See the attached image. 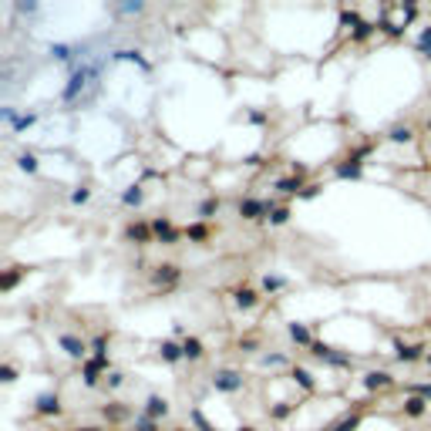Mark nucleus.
Instances as JSON below:
<instances>
[{"mask_svg":"<svg viewBox=\"0 0 431 431\" xmlns=\"http://www.w3.org/2000/svg\"><path fill=\"white\" fill-rule=\"evenodd\" d=\"M212 388L216 391H222V394H236V391H243L246 388V377L239 374V371H216L212 374Z\"/></svg>","mask_w":431,"mask_h":431,"instance_id":"nucleus-1","label":"nucleus"},{"mask_svg":"<svg viewBox=\"0 0 431 431\" xmlns=\"http://www.w3.org/2000/svg\"><path fill=\"white\" fill-rule=\"evenodd\" d=\"M310 354H313L317 360L334 364V367H354V354H341V350H334L330 344H313V347H310Z\"/></svg>","mask_w":431,"mask_h":431,"instance_id":"nucleus-2","label":"nucleus"},{"mask_svg":"<svg viewBox=\"0 0 431 431\" xmlns=\"http://www.w3.org/2000/svg\"><path fill=\"white\" fill-rule=\"evenodd\" d=\"M239 216L243 219H269V212L277 209L273 202H266V199H239Z\"/></svg>","mask_w":431,"mask_h":431,"instance_id":"nucleus-3","label":"nucleus"},{"mask_svg":"<svg viewBox=\"0 0 431 431\" xmlns=\"http://www.w3.org/2000/svg\"><path fill=\"white\" fill-rule=\"evenodd\" d=\"M101 371H111V360L108 357H91L88 364L81 367V377H84V388H98V384H101Z\"/></svg>","mask_w":431,"mask_h":431,"instance_id":"nucleus-4","label":"nucleus"},{"mask_svg":"<svg viewBox=\"0 0 431 431\" xmlns=\"http://www.w3.org/2000/svg\"><path fill=\"white\" fill-rule=\"evenodd\" d=\"M152 233H155V239H158L162 246H175V243H179V229L172 226L165 216H155V219H152Z\"/></svg>","mask_w":431,"mask_h":431,"instance_id":"nucleus-5","label":"nucleus"},{"mask_svg":"<svg viewBox=\"0 0 431 431\" xmlns=\"http://www.w3.org/2000/svg\"><path fill=\"white\" fill-rule=\"evenodd\" d=\"M34 411L44 418H57L61 411H64V404H61V398L57 394H37V401H34Z\"/></svg>","mask_w":431,"mask_h":431,"instance_id":"nucleus-6","label":"nucleus"},{"mask_svg":"<svg viewBox=\"0 0 431 431\" xmlns=\"http://www.w3.org/2000/svg\"><path fill=\"white\" fill-rule=\"evenodd\" d=\"M57 344H61V350H64L67 357H74V360H81L84 354H88V344L81 341V337H71V334H61L57 337Z\"/></svg>","mask_w":431,"mask_h":431,"instance_id":"nucleus-7","label":"nucleus"},{"mask_svg":"<svg viewBox=\"0 0 431 431\" xmlns=\"http://www.w3.org/2000/svg\"><path fill=\"white\" fill-rule=\"evenodd\" d=\"M175 280H179V266H175V263H162V266H155V273H152L155 286H172Z\"/></svg>","mask_w":431,"mask_h":431,"instance_id":"nucleus-8","label":"nucleus"},{"mask_svg":"<svg viewBox=\"0 0 431 431\" xmlns=\"http://www.w3.org/2000/svg\"><path fill=\"white\" fill-rule=\"evenodd\" d=\"M142 415H148V418H155V421H158V418H165V415H169V401H165L162 394H148L145 411H142Z\"/></svg>","mask_w":431,"mask_h":431,"instance_id":"nucleus-9","label":"nucleus"},{"mask_svg":"<svg viewBox=\"0 0 431 431\" xmlns=\"http://www.w3.org/2000/svg\"><path fill=\"white\" fill-rule=\"evenodd\" d=\"M158 357H162L165 364H179V360H186V354H182V344L162 341V344H158Z\"/></svg>","mask_w":431,"mask_h":431,"instance_id":"nucleus-10","label":"nucleus"},{"mask_svg":"<svg viewBox=\"0 0 431 431\" xmlns=\"http://www.w3.org/2000/svg\"><path fill=\"white\" fill-rule=\"evenodd\" d=\"M125 236L131 239V243H152V222H131L128 229H125Z\"/></svg>","mask_w":431,"mask_h":431,"instance_id":"nucleus-11","label":"nucleus"},{"mask_svg":"<svg viewBox=\"0 0 431 431\" xmlns=\"http://www.w3.org/2000/svg\"><path fill=\"white\" fill-rule=\"evenodd\" d=\"M394 384V377L388 374V371H367L364 374V388L367 391H381V388H391Z\"/></svg>","mask_w":431,"mask_h":431,"instance_id":"nucleus-12","label":"nucleus"},{"mask_svg":"<svg viewBox=\"0 0 431 431\" xmlns=\"http://www.w3.org/2000/svg\"><path fill=\"white\" fill-rule=\"evenodd\" d=\"M273 189H277V192H283V195H300L307 186H303L300 175H290V179H277V182H273Z\"/></svg>","mask_w":431,"mask_h":431,"instance_id":"nucleus-13","label":"nucleus"},{"mask_svg":"<svg viewBox=\"0 0 431 431\" xmlns=\"http://www.w3.org/2000/svg\"><path fill=\"white\" fill-rule=\"evenodd\" d=\"M233 303H236L239 310H253L260 303V297H256V290H249V286H239V290L233 293Z\"/></svg>","mask_w":431,"mask_h":431,"instance_id":"nucleus-14","label":"nucleus"},{"mask_svg":"<svg viewBox=\"0 0 431 431\" xmlns=\"http://www.w3.org/2000/svg\"><path fill=\"white\" fill-rule=\"evenodd\" d=\"M290 377H293V384H300L307 394H313V391H317V381H313V374H310L307 367H293Z\"/></svg>","mask_w":431,"mask_h":431,"instance_id":"nucleus-15","label":"nucleus"},{"mask_svg":"<svg viewBox=\"0 0 431 431\" xmlns=\"http://www.w3.org/2000/svg\"><path fill=\"white\" fill-rule=\"evenodd\" d=\"M182 354H186V360H202L206 357V347L199 337H186L182 341Z\"/></svg>","mask_w":431,"mask_h":431,"instance_id":"nucleus-16","label":"nucleus"},{"mask_svg":"<svg viewBox=\"0 0 431 431\" xmlns=\"http://www.w3.org/2000/svg\"><path fill=\"white\" fill-rule=\"evenodd\" d=\"M286 334H290L293 344H300V347H313V337H310V330L303 324H290V327H286Z\"/></svg>","mask_w":431,"mask_h":431,"instance_id":"nucleus-17","label":"nucleus"},{"mask_svg":"<svg viewBox=\"0 0 431 431\" xmlns=\"http://www.w3.org/2000/svg\"><path fill=\"white\" fill-rule=\"evenodd\" d=\"M394 357L401 360V364H411V360H418L421 357V347H407V344H394Z\"/></svg>","mask_w":431,"mask_h":431,"instance_id":"nucleus-18","label":"nucleus"},{"mask_svg":"<svg viewBox=\"0 0 431 431\" xmlns=\"http://www.w3.org/2000/svg\"><path fill=\"white\" fill-rule=\"evenodd\" d=\"M424 411H428V401H424V398H418V394L404 401V415H407V418H421Z\"/></svg>","mask_w":431,"mask_h":431,"instance_id":"nucleus-19","label":"nucleus"},{"mask_svg":"<svg viewBox=\"0 0 431 431\" xmlns=\"http://www.w3.org/2000/svg\"><path fill=\"white\" fill-rule=\"evenodd\" d=\"M115 61H135L142 71H152V64H148V61L139 54V51H115Z\"/></svg>","mask_w":431,"mask_h":431,"instance_id":"nucleus-20","label":"nucleus"},{"mask_svg":"<svg viewBox=\"0 0 431 431\" xmlns=\"http://www.w3.org/2000/svg\"><path fill=\"white\" fill-rule=\"evenodd\" d=\"M219 195H209V199H202V202H199V216H202V219H212V216H216V212H219Z\"/></svg>","mask_w":431,"mask_h":431,"instance_id":"nucleus-21","label":"nucleus"},{"mask_svg":"<svg viewBox=\"0 0 431 431\" xmlns=\"http://www.w3.org/2000/svg\"><path fill=\"white\" fill-rule=\"evenodd\" d=\"M293 411H297V404H290V401H280V404L269 407V418H273V421H286Z\"/></svg>","mask_w":431,"mask_h":431,"instance_id":"nucleus-22","label":"nucleus"},{"mask_svg":"<svg viewBox=\"0 0 431 431\" xmlns=\"http://www.w3.org/2000/svg\"><path fill=\"white\" fill-rule=\"evenodd\" d=\"M17 169L27 172V175H34V172H37V155H34V152H20V155H17Z\"/></svg>","mask_w":431,"mask_h":431,"instance_id":"nucleus-23","label":"nucleus"},{"mask_svg":"<svg viewBox=\"0 0 431 431\" xmlns=\"http://www.w3.org/2000/svg\"><path fill=\"white\" fill-rule=\"evenodd\" d=\"M360 172H364V169H360V162H350V158L337 165V175H341V179H360Z\"/></svg>","mask_w":431,"mask_h":431,"instance_id":"nucleus-24","label":"nucleus"},{"mask_svg":"<svg viewBox=\"0 0 431 431\" xmlns=\"http://www.w3.org/2000/svg\"><path fill=\"white\" fill-rule=\"evenodd\" d=\"M24 277V266H14V269H7L4 277H0V290H14L17 286V280Z\"/></svg>","mask_w":431,"mask_h":431,"instance_id":"nucleus-25","label":"nucleus"},{"mask_svg":"<svg viewBox=\"0 0 431 431\" xmlns=\"http://www.w3.org/2000/svg\"><path fill=\"white\" fill-rule=\"evenodd\" d=\"M125 415H128V411H125L118 401H115V404H105V407H101V418H105V421H122Z\"/></svg>","mask_w":431,"mask_h":431,"instance_id":"nucleus-26","label":"nucleus"},{"mask_svg":"<svg viewBox=\"0 0 431 431\" xmlns=\"http://www.w3.org/2000/svg\"><path fill=\"white\" fill-rule=\"evenodd\" d=\"M186 236L192 239V243H202V239H209V226H206V222H192V226L186 229Z\"/></svg>","mask_w":431,"mask_h":431,"instance_id":"nucleus-27","label":"nucleus"},{"mask_svg":"<svg viewBox=\"0 0 431 431\" xmlns=\"http://www.w3.org/2000/svg\"><path fill=\"white\" fill-rule=\"evenodd\" d=\"M142 199H145V192H142V186H128V189H125V192H122V202H125V206H139Z\"/></svg>","mask_w":431,"mask_h":431,"instance_id":"nucleus-28","label":"nucleus"},{"mask_svg":"<svg viewBox=\"0 0 431 431\" xmlns=\"http://www.w3.org/2000/svg\"><path fill=\"white\" fill-rule=\"evenodd\" d=\"M286 286V277H277V273H266L263 277V290L266 293H277V290H283Z\"/></svg>","mask_w":431,"mask_h":431,"instance_id":"nucleus-29","label":"nucleus"},{"mask_svg":"<svg viewBox=\"0 0 431 431\" xmlns=\"http://www.w3.org/2000/svg\"><path fill=\"white\" fill-rule=\"evenodd\" d=\"M131 431H158V421L148 415H139L135 421H131Z\"/></svg>","mask_w":431,"mask_h":431,"instance_id":"nucleus-30","label":"nucleus"},{"mask_svg":"<svg viewBox=\"0 0 431 431\" xmlns=\"http://www.w3.org/2000/svg\"><path fill=\"white\" fill-rule=\"evenodd\" d=\"M374 31H377V24H367V20H357V24H354V41H367V37H371Z\"/></svg>","mask_w":431,"mask_h":431,"instance_id":"nucleus-31","label":"nucleus"},{"mask_svg":"<svg viewBox=\"0 0 431 431\" xmlns=\"http://www.w3.org/2000/svg\"><path fill=\"white\" fill-rule=\"evenodd\" d=\"M388 139H391V142H398V145H401V142H411V139H415V131L407 128V125H404V128L398 125V128H391V131H388Z\"/></svg>","mask_w":431,"mask_h":431,"instance_id":"nucleus-32","label":"nucleus"},{"mask_svg":"<svg viewBox=\"0 0 431 431\" xmlns=\"http://www.w3.org/2000/svg\"><path fill=\"white\" fill-rule=\"evenodd\" d=\"M283 222H290V209H286V206H277V209L269 212V226H283Z\"/></svg>","mask_w":431,"mask_h":431,"instance_id":"nucleus-33","label":"nucleus"},{"mask_svg":"<svg viewBox=\"0 0 431 431\" xmlns=\"http://www.w3.org/2000/svg\"><path fill=\"white\" fill-rule=\"evenodd\" d=\"M418 54H424V57H431V24L421 31V37H418Z\"/></svg>","mask_w":431,"mask_h":431,"instance_id":"nucleus-34","label":"nucleus"},{"mask_svg":"<svg viewBox=\"0 0 431 431\" xmlns=\"http://www.w3.org/2000/svg\"><path fill=\"white\" fill-rule=\"evenodd\" d=\"M357 424H360V415H347L344 421L334 424V431H357Z\"/></svg>","mask_w":431,"mask_h":431,"instance_id":"nucleus-35","label":"nucleus"},{"mask_svg":"<svg viewBox=\"0 0 431 431\" xmlns=\"http://www.w3.org/2000/svg\"><path fill=\"white\" fill-rule=\"evenodd\" d=\"M189 418H192V421H195V428H199V431H216V428H212L209 421H206V415H202V411H199V407H192V411H189Z\"/></svg>","mask_w":431,"mask_h":431,"instance_id":"nucleus-36","label":"nucleus"},{"mask_svg":"<svg viewBox=\"0 0 431 431\" xmlns=\"http://www.w3.org/2000/svg\"><path fill=\"white\" fill-rule=\"evenodd\" d=\"M105 347H108V337H105V334H98L95 341H91V350H95V357H108V350H105Z\"/></svg>","mask_w":431,"mask_h":431,"instance_id":"nucleus-37","label":"nucleus"},{"mask_svg":"<svg viewBox=\"0 0 431 431\" xmlns=\"http://www.w3.org/2000/svg\"><path fill=\"white\" fill-rule=\"evenodd\" d=\"M88 199H91V189H88V186H81V189H74V192H71V202H74V206L88 202Z\"/></svg>","mask_w":431,"mask_h":431,"instance_id":"nucleus-38","label":"nucleus"},{"mask_svg":"<svg viewBox=\"0 0 431 431\" xmlns=\"http://www.w3.org/2000/svg\"><path fill=\"white\" fill-rule=\"evenodd\" d=\"M105 384H108V388H122V384H125V374H122V371H108V374H105Z\"/></svg>","mask_w":431,"mask_h":431,"instance_id":"nucleus-39","label":"nucleus"},{"mask_svg":"<svg viewBox=\"0 0 431 431\" xmlns=\"http://www.w3.org/2000/svg\"><path fill=\"white\" fill-rule=\"evenodd\" d=\"M34 122H37V115H20V118L14 122V131H24V128H31Z\"/></svg>","mask_w":431,"mask_h":431,"instance_id":"nucleus-40","label":"nucleus"},{"mask_svg":"<svg viewBox=\"0 0 431 431\" xmlns=\"http://www.w3.org/2000/svg\"><path fill=\"white\" fill-rule=\"evenodd\" d=\"M407 391H415L418 398H424V401H431V384H407Z\"/></svg>","mask_w":431,"mask_h":431,"instance_id":"nucleus-41","label":"nucleus"},{"mask_svg":"<svg viewBox=\"0 0 431 431\" xmlns=\"http://www.w3.org/2000/svg\"><path fill=\"white\" fill-rule=\"evenodd\" d=\"M263 364H266V367H283L286 357H283V354H266V357H263Z\"/></svg>","mask_w":431,"mask_h":431,"instance_id":"nucleus-42","label":"nucleus"},{"mask_svg":"<svg viewBox=\"0 0 431 431\" xmlns=\"http://www.w3.org/2000/svg\"><path fill=\"white\" fill-rule=\"evenodd\" d=\"M0 381H4V384H14V381H17V371H14L10 364H4V371H0Z\"/></svg>","mask_w":431,"mask_h":431,"instance_id":"nucleus-43","label":"nucleus"},{"mask_svg":"<svg viewBox=\"0 0 431 431\" xmlns=\"http://www.w3.org/2000/svg\"><path fill=\"white\" fill-rule=\"evenodd\" d=\"M122 14H142L145 10V4H125V7H118Z\"/></svg>","mask_w":431,"mask_h":431,"instance_id":"nucleus-44","label":"nucleus"},{"mask_svg":"<svg viewBox=\"0 0 431 431\" xmlns=\"http://www.w3.org/2000/svg\"><path fill=\"white\" fill-rule=\"evenodd\" d=\"M17 10H20V14H37V4L27 0V4H17Z\"/></svg>","mask_w":431,"mask_h":431,"instance_id":"nucleus-45","label":"nucleus"},{"mask_svg":"<svg viewBox=\"0 0 431 431\" xmlns=\"http://www.w3.org/2000/svg\"><path fill=\"white\" fill-rule=\"evenodd\" d=\"M249 122L253 125H263V122H266V111H249Z\"/></svg>","mask_w":431,"mask_h":431,"instance_id":"nucleus-46","label":"nucleus"},{"mask_svg":"<svg viewBox=\"0 0 431 431\" xmlns=\"http://www.w3.org/2000/svg\"><path fill=\"white\" fill-rule=\"evenodd\" d=\"M317 192H320V186H307V189H303L300 195H303V199H313V195H317Z\"/></svg>","mask_w":431,"mask_h":431,"instance_id":"nucleus-47","label":"nucleus"},{"mask_svg":"<svg viewBox=\"0 0 431 431\" xmlns=\"http://www.w3.org/2000/svg\"><path fill=\"white\" fill-rule=\"evenodd\" d=\"M239 350H246V354H253V350H256V341H239Z\"/></svg>","mask_w":431,"mask_h":431,"instance_id":"nucleus-48","label":"nucleus"},{"mask_svg":"<svg viewBox=\"0 0 431 431\" xmlns=\"http://www.w3.org/2000/svg\"><path fill=\"white\" fill-rule=\"evenodd\" d=\"M239 431H256V428H253V424H243V428H239Z\"/></svg>","mask_w":431,"mask_h":431,"instance_id":"nucleus-49","label":"nucleus"},{"mask_svg":"<svg viewBox=\"0 0 431 431\" xmlns=\"http://www.w3.org/2000/svg\"><path fill=\"white\" fill-rule=\"evenodd\" d=\"M78 431H105V428H78Z\"/></svg>","mask_w":431,"mask_h":431,"instance_id":"nucleus-50","label":"nucleus"},{"mask_svg":"<svg viewBox=\"0 0 431 431\" xmlns=\"http://www.w3.org/2000/svg\"><path fill=\"white\" fill-rule=\"evenodd\" d=\"M428 131H431V118H428Z\"/></svg>","mask_w":431,"mask_h":431,"instance_id":"nucleus-51","label":"nucleus"},{"mask_svg":"<svg viewBox=\"0 0 431 431\" xmlns=\"http://www.w3.org/2000/svg\"><path fill=\"white\" fill-rule=\"evenodd\" d=\"M175 431H182V428H175Z\"/></svg>","mask_w":431,"mask_h":431,"instance_id":"nucleus-52","label":"nucleus"}]
</instances>
